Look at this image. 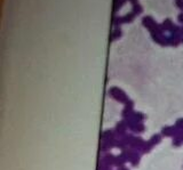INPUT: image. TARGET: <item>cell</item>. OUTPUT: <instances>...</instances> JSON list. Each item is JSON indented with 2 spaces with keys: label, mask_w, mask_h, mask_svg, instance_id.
Masks as SVG:
<instances>
[{
  "label": "cell",
  "mask_w": 183,
  "mask_h": 170,
  "mask_svg": "<svg viewBox=\"0 0 183 170\" xmlns=\"http://www.w3.org/2000/svg\"><path fill=\"white\" fill-rule=\"evenodd\" d=\"M109 94L112 96V97L116 99V101L120 102V103H127L129 99H128V97L125 95V93H123L121 90H119L118 88L114 87L111 90L109 91Z\"/></svg>",
  "instance_id": "6da1fadb"
},
{
  "label": "cell",
  "mask_w": 183,
  "mask_h": 170,
  "mask_svg": "<svg viewBox=\"0 0 183 170\" xmlns=\"http://www.w3.org/2000/svg\"><path fill=\"white\" fill-rule=\"evenodd\" d=\"M159 142H160V135H154L149 141L144 143V146H143V148H142V152L148 153L151 148L154 147V145H157Z\"/></svg>",
  "instance_id": "7a4b0ae2"
},
{
  "label": "cell",
  "mask_w": 183,
  "mask_h": 170,
  "mask_svg": "<svg viewBox=\"0 0 183 170\" xmlns=\"http://www.w3.org/2000/svg\"><path fill=\"white\" fill-rule=\"evenodd\" d=\"M144 143H145V142L143 141L142 138L134 137V136H133L132 141L129 143V146H131L133 150H142L143 146H144Z\"/></svg>",
  "instance_id": "3957f363"
},
{
  "label": "cell",
  "mask_w": 183,
  "mask_h": 170,
  "mask_svg": "<svg viewBox=\"0 0 183 170\" xmlns=\"http://www.w3.org/2000/svg\"><path fill=\"white\" fill-rule=\"evenodd\" d=\"M179 131L180 129L176 126H169L166 127V128H163L161 134L165 135V136H173V137H175L176 135L179 134Z\"/></svg>",
  "instance_id": "277c9868"
},
{
  "label": "cell",
  "mask_w": 183,
  "mask_h": 170,
  "mask_svg": "<svg viewBox=\"0 0 183 170\" xmlns=\"http://www.w3.org/2000/svg\"><path fill=\"white\" fill-rule=\"evenodd\" d=\"M126 128H128L127 124H126V122L125 121H121V122H118L117 126H116V133H117L118 135H120L121 137L123 136H125V130H126Z\"/></svg>",
  "instance_id": "5b68a950"
},
{
  "label": "cell",
  "mask_w": 183,
  "mask_h": 170,
  "mask_svg": "<svg viewBox=\"0 0 183 170\" xmlns=\"http://www.w3.org/2000/svg\"><path fill=\"white\" fill-rule=\"evenodd\" d=\"M183 143V130H180L179 134L176 135L174 139H173V145H175V146H179Z\"/></svg>",
  "instance_id": "8992f818"
},
{
  "label": "cell",
  "mask_w": 183,
  "mask_h": 170,
  "mask_svg": "<svg viewBox=\"0 0 183 170\" xmlns=\"http://www.w3.org/2000/svg\"><path fill=\"white\" fill-rule=\"evenodd\" d=\"M177 128H179L180 130H183V119H179L176 121V124H175Z\"/></svg>",
  "instance_id": "52a82bcc"
}]
</instances>
